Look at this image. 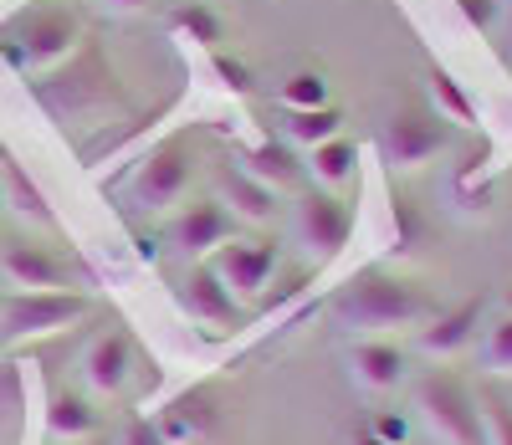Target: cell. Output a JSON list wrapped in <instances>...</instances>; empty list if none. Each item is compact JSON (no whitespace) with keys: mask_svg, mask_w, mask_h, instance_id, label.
<instances>
[{"mask_svg":"<svg viewBox=\"0 0 512 445\" xmlns=\"http://www.w3.org/2000/svg\"><path fill=\"white\" fill-rule=\"evenodd\" d=\"M502 16H507V47H512V0H507V11H502Z\"/></svg>","mask_w":512,"mask_h":445,"instance_id":"35","label":"cell"},{"mask_svg":"<svg viewBox=\"0 0 512 445\" xmlns=\"http://www.w3.org/2000/svg\"><path fill=\"white\" fill-rule=\"evenodd\" d=\"M154 425L169 445H205V440L221 435V405H216V394H205V389H185L180 399H169L154 415Z\"/></svg>","mask_w":512,"mask_h":445,"instance_id":"15","label":"cell"},{"mask_svg":"<svg viewBox=\"0 0 512 445\" xmlns=\"http://www.w3.org/2000/svg\"><path fill=\"white\" fill-rule=\"evenodd\" d=\"M82 318H93L88 292H16L0 302V348L72 333Z\"/></svg>","mask_w":512,"mask_h":445,"instance_id":"3","label":"cell"},{"mask_svg":"<svg viewBox=\"0 0 512 445\" xmlns=\"http://www.w3.org/2000/svg\"><path fill=\"white\" fill-rule=\"evenodd\" d=\"M190 185H195V149L185 139H164L118 185V200H123V215L128 220H159L164 210L180 205V195Z\"/></svg>","mask_w":512,"mask_h":445,"instance_id":"2","label":"cell"},{"mask_svg":"<svg viewBox=\"0 0 512 445\" xmlns=\"http://www.w3.org/2000/svg\"><path fill=\"white\" fill-rule=\"evenodd\" d=\"M379 440H390V445H405V435H410V425H405V415H374V425H369Z\"/></svg>","mask_w":512,"mask_h":445,"instance_id":"30","label":"cell"},{"mask_svg":"<svg viewBox=\"0 0 512 445\" xmlns=\"http://www.w3.org/2000/svg\"><path fill=\"white\" fill-rule=\"evenodd\" d=\"M47 430H52V440H67V445L88 440V435H103L98 430V399L77 394V389H57L47 399Z\"/></svg>","mask_w":512,"mask_h":445,"instance_id":"19","label":"cell"},{"mask_svg":"<svg viewBox=\"0 0 512 445\" xmlns=\"http://www.w3.org/2000/svg\"><path fill=\"white\" fill-rule=\"evenodd\" d=\"M236 164L251 174L256 185H267L272 195H297L303 190V159H297V149L282 144V139H267V144L246 149Z\"/></svg>","mask_w":512,"mask_h":445,"instance_id":"18","label":"cell"},{"mask_svg":"<svg viewBox=\"0 0 512 445\" xmlns=\"http://www.w3.org/2000/svg\"><path fill=\"white\" fill-rule=\"evenodd\" d=\"M216 190H221L216 200L231 210V220H251V226H267V220H277V195H272L267 185H256L236 159L216 169Z\"/></svg>","mask_w":512,"mask_h":445,"instance_id":"17","label":"cell"},{"mask_svg":"<svg viewBox=\"0 0 512 445\" xmlns=\"http://www.w3.org/2000/svg\"><path fill=\"white\" fill-rule=\"evenodd\" d=\"M77 445H113L108 435H88V440H77Z\"/></svg>","mask_w":512,"mask_h":445,"instance_id":"34","label":"cell"},{"mask_svg":"<svg viewBox=\"0 0 512 445\" xmlns=\"http://www.w3.org/2000/svg\"><path fill=\"white\" fill-rule=\"evenodd\" d=\"M113 445H169V440L159 435V425H154V420H128V425H123V435H118Z\"/></svg>","mask_w":512,"mask_h":445,"instance_id":"29","label":"cell"},{"mask_svg":"<svg viewBox=\"0 0 512 445\" xmlns=\"http://www.w3.org/2000/svg\"><path fill=\"white\" fill-rule=\"evenodd\" d=\"M415 415L425 425L436 445H487L482 435V410H477V394L466 389L456 374H425L415 384Z\"/></svg>","mask_w":512,"mask_h":445,"instance_id":"4","label":"cell"},{"mask_svg":"<svg viewBox=\"0 0 512 445\" xmlns=\"http://www.w3.org/2000/svg\"><path fill=\"white\" fill-rule=\"evenodd\" d=\"M405 369H410L405 348L390 343V338H359V343L349 348V374H354V384L369 389V394H395V389L405 384Z\"/></svg>","mask_w":512,"mask_h":445,"instance_id":"16","label":"cell"},{"mask_svg":"<svg viewBox=\"0 0 512 445\" xmlns=\"http://www.w3.org/2000/svg\"><path fill=\"white\" fill-rule=\"evenodd\" d=\"M103 6H108V11H144L149 0H103Z\"/></svg>","mask_w":512,"mask_h":445,"instance_id":"32","label":"cell"},{"mask_svg":"<svg viewBox=\"0 0 512 445\" xmlns=\"http://www.w3.org/2000/svg\"><path fill=\"white\" fill-rule=\"evenodd\" d=\"M108 93H113V82H108V62H98V57H82V62H72L67 72L41 77V82H36V103L47 108L52 118L93 113Z\"/></svg>","mask_w":512,"mask_h":445,"instance_id":"8","label":"cell"},{"mask_svg":"<svg viewBox=\"0 0 512 445\" xmlns=\"http://www.w3.org/2000/svg\"><path fill=\"white\" fill-rule=\"evenodd\" d=\"M0 164H6V174H0V180H6V185H0V190H11V200H16V210L26 215V220H36V226H57V215L47 210V195H41L36 185H31V174L16 164V159H0Z\"/></svg>","mask_w":512,"mask_h":445,"instance_id":"22","label":"cell"},{"mask_svg":"<svg viewBox=\"0 0 512 445\" xmlns=\"http://www.w3.org/2000/svg\"><path fill=\"white\" fill-rule=\"evenodd\" d=\"M180 26H185V31H195L200 41H221V21L210 16L205 6H190V11L180 16Z\"/></svg>","mask_w":512,"mask_h":445,"instance_id":"28","label":"cell"},{"mask_svg":"<svg viewBox=\"0 0 512 445\" xmlns=\"http://www.w3.org/2000/svg\"><path fill=\"white\" fill-rule=\"evenodd\" d=\"M482 318H487V302L482 297H466L456 307H441V313L425 323V328H415V353H420V359H431V364L456 359V353H466V348L477 343Z\"/></svg>","mask_w":512,"mask_h":445,"instance_id":"11","label":"cell"},{"mask_svg":"<svg viewBox=\"0 0 512 445\" xmlns=\"http://www.w3.org/2000/svg\"><path fill=\"white\" fill-rule=\"evenodd\" d=\"M231 231H236L231 210L216 195H195L175 220H169V251L185 256V261H200L210 251H221L231 241Z\"/></svg>","mask_w":512,"mask_h":445,"instance_id":"10","label":"cell"},{"mask_svg":"<svg viewBox=\"0 0 512 445\" xmlns=\"http://www.w3.org/2000/svg\"><path fill=\"white\" fill-rule=\"evenodd\" d=\"M354 164H359V149L338 133V139H328V144H318V149H308V174H313V185L318 190H344L349 180H354Z\"/></svg>","mask_w":512,"mask_h":445,"instance_id":"20","label":"cell"},{"mask_svg":"<svg viewBox=\"0 0 512 445\" xmlns=\"http://www.w3.org/2000/svg\"><path fill=\"white\" fill-rule=\"evenodd\" d=\"M0 277H6L16 292H72V272L57 251H47L41 241H6L0 246Z\"/></svg>","mask_w":512,"mask_h":445,"instance_id":"12","label":"cell"},{"mask_svg":"<svg viewBox=\"0 0 512 445\" xmlns=\"http://www.w3.org/2000/svg\"><path fill=\"white\" fill-rule=\"evenodd\" d=\"M216 67L231 77V87H236V93H246V87H251V82H246V67H236V62H226V57H216Z\"/></svg>","mask_w":512,"mask_h":445,"instance_id":"31","label":"cell"},{"mask_svg":"<svg viewBox=\"0 0 512 445\" xmlns=\"http://www.w3.org/2000/svg\"><path fill=\"white\" fill-rule=\"evenodd\" d=\"M6 36L21 47L26 72H31V67H52V62L72 57V47H77L82 26H77V16H72L67 6H47V11H31L26 21L6 26Z\"/></svg>","mask_w":512,"mask_h":445,"instance_id":"9","label":"cell"},{"mask_svg":"<svg viewBox=\"0 0 512 445\" xmlns=\"http://www.w3.org/2000/svg\"><path fill=\"white\" fill-rule=\"evenodd\" d=\"M482 369L487 374H512V313H502L487 338H482Z\"/></svg>","mask_w":512,"mask_h":445,"instance_id":"25","label":"cell"},{"mask_svg":"<svg viewBox=\"0 0 512 445\" xmlns=\"http://www.w3.org/2000/svg\"><path fill=\"white\" fill-rule=\"evenodd\" d=\"M216 277L241 297V302H256L272 282H277V266H282V241L277 236H231L221 251H216Z\"/></svg>","mask_w":512,"mask_h":445,"instance_id":"7","label":"cell"},{"mask_svg":"<svg viewBox=\"0 0 512 445\" xmlns=\"http://www.w3.org/2000/svg\"><path fill=\"white\" fill-rule=\"evenodd\" d=\"M431 103H436V113H441L451 128H456V123H461V128H472V123H477L472 98H466V93H461V82H456L451 72H441V67L431 72Z\"/></svg>","mask_w":512,"mask_h":445,"instance_id":"23","label":"cell"},{"mask_svg":"<svg viewBox=\"0 0 512 445\" xmlns=\"http://www.w3.org/2000/svg\"><path fill=\"white\" fill-rule=\"evenodd\" d=\"M461 6V16L472 21L477 31H497V21H502V11H507V0H456Z\"/></svg>","mask_w":512,"mask_h":445,"instance_id":"27","label":"cell"},{"mask_svg":"<svg viewBox=\"0 0 512 445\" xmlns=\"http://www.w3.org/2000/svg\"><path fill=\"white\" fill-rule=\"evenodd\" d=\"M292 231H297V241L308 246V256L313 261H333L338 251L349 246V236H354V210H349V200L344 195H333V190H297V200H292Z\"/></svg>","mask_w":512,"mask_h":445,"instance_id":"6","label":"cell"},{"mask_svg":"<svg viewBox=\"0 0 512 445\" xmlns=\"http://www.w3.org/2000/svg\"><path fill=\"white\" fill-rule=\"evenodd\" d=\"M477 410H482V435L487 445H512V405L502 394H477Z\"/></svg>","mask_w":512,"mask_h":445,"instance_id":"26","label":"cell"},{"mask_svg":"<svg viewBox=\"0 0 512 445\" xmlns=\"http://www.w3.org/2000/svg\"><path fill=\"white\" fill-rule=\"evenodd\" d=\"M328 103H333L328 98V82L318 72H292L282 82V108L287 113H313V108H328Z\"/></svg>","mask_w":512,"mask_h":445,"instance_id":"24","label":"cell"},{"mask_svg":"<svg viewBox=\"0 0 512 445\" xmlns=\"http://www.w3.org/2000/svg\"><path fill=\"white\" fill-rule=\"evenodd\" d=\"M328 313H333L338 328L354 333V338H390V333H405V328H425L441 307L420 282L369 266V272L349 277L344 287L333 292Z\"/></svg>","mask_w":512,"mask_h":445,"instance_id":"1","label":"cell"},{"mask_svg":"<svg viewBox=\"0 0 512 445\" xmlns=\"http://www.w3.org/2000/svg\"><path fill=\"white\" fill-rule=\"evenodd\" d=\"M0 302H6V297H0Z\"/></svg>","mask_w":512,"mask_h":445,"instance_id":"36","label":"cell"},{"mask_svg":"<svg viewBox=\"0 0 512 445\" xmlns=\"http://www.w3.org/2000/svg\"><path fill=\"white\" fill-rule=\"evenodd\" d=\"M446 149H451V123H446L436 108L410 103V108L390 113V123L379 128V159L390 164V169H400V174L431 164V159L446 154Z\"/></svg>","mask_w":512,"mask_h":445,"instance_id":"5","label":"cell"},{"mask_svg":"<svg viewBox=\"0 0 512 445\" xmlns=\"http://www.w3.org/2000/svg\"><path fill=\"white\" fill-rule=\"evenodd\" d=\"M354 445H390V440H379V435H374V430H364V435H359V440H354Z\"/></svg>","mask_w":512,"mask_h":445,"instance_id":"33","label":"cell"},{"mask_svg":"<svg viewBox=\"0 0 512 445\" xmlns=\"http://www.w3.org/2000/svg\"><path fill=\"white\" fill-rule=\"evenodd\" d=\"M134 379V338L123 328H108L88 343L82 353V384H88V399H118Z\"/></svg>","mask_w":512,"mask_h":445,"instance_id":"14","label":"cell"},{"mask_svg":"<svg viewBox=\"0 0 512 445\" xmlns=\"http://www.w3.org/2000/svg\"><path fill=\"white\" fill-rule=\"evenodd\" d=\"M180 297H185V313L195 323H205V333H236L246 323V302L216 277V266H195V272L180 282Z\"/></svg>","mask_w":512,"mask_h":445,"instance_id":"13","label":"cell"},{"mask_svg":"<svg viewBox=\"0 0 512 445\" xmlns=\"http://www.w3.org/2000/svg\"><path fill=\"white\" fill-rule=\"evenodd\" d=\"M338 133H344V113L333 103L313 108V113H282V144H292V149H318V144L338 139Z\"/></svg>","mask_w":512,"mask_h":445,"instance_id":"21","label":"cell"}]
</instances>
